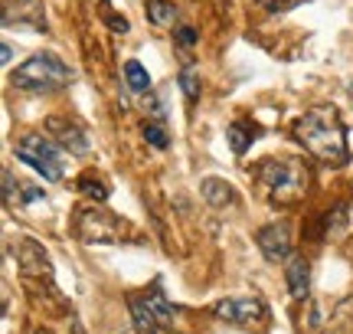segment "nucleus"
<instances>
[{
  "label": "nucleus",
  "instance_id": "nucleus-21",
  "mask_svg": "<svg viewBox=\"0 0 353 334\" xmlns=\"http://www.w3.org/2000/svg\"><path fill=\"white\" fill-rule=\"evenodd\" d=\"M174 37L180 46H193V43H196V30H193V26H180V30H174Z\"/></svg>",
  "mask_w": 353,
  "mask_h": 334
},
{
  "label": "nucleus",
  "instance_id": "nucleus-17",
  "mask_svg": "<svg viewBox=\"0 0 353 334\" xmlns=\"http://www.w3.org/2000/svg\"><path fill=\"white\" fill-rule=\"evenodd\" d=\"M176 82H180V89H183V95H187V102H196V99H200V79H196V72H193V66H187Z\"/></svg>",
  "mask_w": 353,
  "mask_h": 334
},
{
  "label": "nucleus",
  "instance_id": "nucleus-13",
  "mask_svg": "<svg viewBox=\"0 0 353 334\" xmlns=\"http://www.w3.org/2000/svg\"><path fill=\"white\" fill-rule=\"evenodd\" d=\"M200 190L203 197L210 200L213 206H229V204H236V190H232V184L229 180H219V177H206L200 184Z\"/></svg>",
  "mask_w": 353,
  "mask_h": 334
},
{
  "label": "nucleus",
  "instance_id": "nucleus-9",
  "mask_svg": "<svg viewBox=\"0 0 353 334\" xmlns=\"http://www.w3.org/2000/svg\"><path fill=\"white\" fill-rule=\"evenodd\" d=\"M46 135H50L59 148H65L69 155H85L88 151L85 131L79 128L76 121H69V118H50V121H46Z\"/></svg>",
  "mask_w": 353,
  "mask_h": 334
},
{
  "label": "nucleus",
  "instance_id": "nucleus-8",
  "mask_svg": "<svg viewBox=\"0 0 353 334\" xmlns=\"http://www.w3.org/2000/svg\"><path fill=\"white\" fill-rule=\"evenodd\" d=\"M255 243L262 249V256L268 262H281V259L291 256V223L288 219H281V223H268L259 230L255 236Z\"/></svg>",
  "mask_w": 353,
  "mask_h": 334
},
{
  "label": "nucleus",
  "instance_id": "nucleus-14",
  "mask_svg": "<svg viewBox=\"0 0 353 334\" xmlns=\"http://www.w3.org/2000/svg\"><path fill=\"white\" fill-rule=\"evenodd\" d=\"M17 26H30V30H46V13L39 0H20L17 3Z\"/></svg>",
  "mask_w": 353,
  "mask_h": 334
},
{
  "label": "nucleus",
  "instance_id": "nucleus-19",
  "mask_svg": "<svg viewBox=\"0 0 353 334\" xmlns=\"http://www.w3.org/2000/svg\"><path fill=\"white\" fill-rule=\"evenodd\" d=\"M144 141H148V144H154V148H161V151H164L167 144H170V138H167V131L161 128L157 121H148V125H144Z\"/></svg>",
  "mask_w": 353,
  "mask_h": 334
},
{
  "label": "nucleus",
  "instance_id": "nucleus-23",
  "mask_svg": "<svg viewBox=\"0 0 353 334\" xmlns=\"http://www.w3.org/2000/svg\"><path fill=\"white\" fill-rule=\"evenodd\" d=\"M33 334H46V331H33Z\"/></svg>",
  "mask_w": 353,
  "mask_h": 334
},
{
  "label": "nucleus",
  "instance_id": "nucleus-16",
  "mask_svg": "<svg viewBox=\"0 0 353 334\" xmlns=\"http://www.w3.org/2000/svg\"><path fill=\"white\" fill-rule=\"evenodd\" d=\"M125 82H128V89L131 92H148L151 89V76H148V69L141 63H125Z\"/></svg>",
  "mask_w": 353,
  "mask_h": 334
},
{
  "label": "nucleus",
  "instance_id": "nucleus-12",
  "mask_svg": "<svg viewBox=\"0 0 353 334\" xmlns=\"http://www.w3.org/2000/svg\"><path fill=\"white\" fill-rule=\"evenodd\" d=\"M255 138H259V125H252L249 118L232 121L229 131H226V141H229V148H232L236 155H245V151H249V144H252Z\"/></svg>",
  "mask_w": 353,
  "mask_h": 334
},
{
  "label": "nucleus",
  "instance_id": "nucleus-20",
  "mask_svg": "<svg viewBox=\"0 0 353 334\" xmlns=\"http://www.w3.org/2000/svg\"><path fill=\"white\" fill-rule=\"evenodd\" d=\"M101 17H105V20L112 23V30H114V33H128V30H131V26H128V20H125V17H114V13L108 10V3L101 7Z\"/></svg>",
  "mask_w": 353,
  "mask_h": 334
},
{
  "label": "nucleus",
  "instance_id": "nucleus-10",
  "mask_svg": "<svg viewBox=\"0 0 353 334\" xmlns=\"http://www.w3.org/2000/svg\"><path fill=\"white\" fill-rule=\"evenodd\" d=\"M17 259H20V269H23V275L30 279V275H46V279H52V269H50V256L43 253V246L33 243V239H20V246H17Z\"/></svg>",
  "mask_w": 353,
  "mask_h": 334
},
{
  "label": "nucleus",
  "instance_id": "nucleus-7",
  "mask_svg": "<svg viewBox=\"0 0 353 334\" xmlns=\"http://www.w3.org/2000/svg\"><path fill=\"white\" fill-rule=\"evenodd\" d=\"M216 318H223L229 324H242V328H252V324H262L268 318V308L259 298H223L216 302Z\"/></svg>",
  "mask_w": 353,
  "mask_h": 334
},
{
  "label": "nucleus",
  "instance_id": "nucleus-15",
  "mask_svg": "<svg viewBox=\"0 0 353 334\" xmlns=\"http://www.w3.org/2000/svg\"><path fill=\"white\" fill-rule=\"evenodd\" d=\"M148 20L154 26H170L176 20V7L167 0H148Z\"/></svg>",
  "mask_w": 353,
  "mask_h": 334
},
{
  "label": "nucleus",
  "instance_id": "nucleus-6",
  "mask_svg": "<svg viewBox=\"0 0 353 334\" xmlns=\"http://www.w3.org/2000/svg\"><path fill=\"white\" fill-rule=\"evenodd\" d=\"M76 233L82 243H121V236L131 233L125 219H118L114 213L92 206V210H79L76 217Z\"/></svg>",
  "mask_w": 353,
  "mask_h": 334
},
{
  "label": "nucleus",
  "instance_id": "nucleus-24",
  "mask_svg": "<svg viewBox=\"0 0 353 334\" xmlns=\"http://www.w3.org/2000/svg\"><path fill=\"white\" fill-rule=\"evenodd\" d=\"M7 3H10V0H7Z\"/></svg>",
  "mask_w": 353,
  "mask_h": 334
},
{
  "label": "nucleus",
  "instance_id": "nucleus-22",
  "mask_svg": "<svg viewBox=\"0 0 353 334\" xmlns=\"http://www.w3.org/2000/svg\"><path fill=\"white\" fill-rule=\"evenodd\" d=\"M0 52H3V56H0L3 63H10V59H13V46H10V43H3V50H0Z\"/></svg>",
  "mask_w": 353,
  "mask_h": 334
},
{
  "label": "nucleus",
  "instance_id": "nucleus-4",
  "mask_svg": "<svg viewBox=\"0 0 353 334\" xmlns=\"http://www.w3.org/2000/svg\"><path fill=\"white\" fill-rule=\"evenodd\" d=\"M17 157L30 164L37 170L43 180H59L63 177V151H59V144L46 138V135H23L20 141H17Z\"/></svg>",
  "mask_w": 353,
  "mask_h": 334
},
{
  "label": "nucleus",
  "instance_id": "nucleus-2",
  "mask_svg": "<svg viewBox=\"0 0 353 334\" xmlns=\"http://www.w3.org/2000/svg\"><path fill=\"white\" fill-rule=\"evenodd\" d=\"M259 180L265 187V197L278 206H291L304 200V193L311 187V170L298 157H268L259 167Z\"/></svg>",
  "mask_w": 353,
  "mask_h": 334
},
{
  "label": "nucleus",
  "instance_id": "nucleus-18",
  "mask_svg": "<svg viewBox=\"0 0 353 334\" xmlns=\"http://www.w3.org/2000/svg\"><path fill=\"white\" fill-rule=\"evenodd\" d=\"M79 187H82V193H85V197H92V200H108V187H105V184H101L99 177H92V174H85V177L79 180Z\"/></svg>",
  "mask_w": 353,
  "mask_h": 334
},
{
  "label": "nucleus",
  "instance_id": "nucleus-1",
  "mask_svg": "<svg viewBox=\"0 0 353 334\" xmlns=\"http://www.w3.org/2000/svg\"><path fill=\"white\" fill-rule=\"evenodd\" d=\"M298 141L304 144V151L321 161V164H347L350 161V144H347V128H343L341 115L334 105H317L311 112H304L294 125Z\"/></svg>",
  "mask_w": 353,
  "mask_h": 334
},
{
  "label": "nucleus",
  "instance_id": "nucleus-5",
  "mask_svg": "<svg viewBox=\"0 0 353 334\" xmlns=\"http://www.w3.org/2000/svg\"><path fill=\"white\" fill-rule=\"evenodd\" d=\"M128 305H131V318H134V324L148 334L151 331H170L174 322H176V308L167 302L161 285H151V292L134 295Z\"/></svg>",
  "mask_w": 353,
  "mask_h": 334
},
{
  "label": "nucleus",
  "instance_id": "nucleus-11",
  "mask_svg": "<svg viewBox=\"0 0 353 334\" xmlns=\"http://www.w3.org/2000/svg\"><path fill=\"white\" fill-rule=\"evenodd\" d=\"M285 279H288V292L291 298H307V288H311V269H307V259L304 256H291L288 266H285Z\"/></svg>",
  "mask_w": 353,
  "mask_h": 334
},
{
  "label": "nucleus",
  "instance_id": "nucleus-3",
  "mask_svg": "<svg viewBox=\"0 0 353 334\" xmlns=\"http://www.w3.org/2000/svg\"><path fill=\"white\" fill-rule=\"evenodd\" d=\"M69 82H72V69L56 52H37L23 66H17V72H13V86L30 92H52L69 86Z\"/></svg>",
  "mask_w": 353,
  "mask_h": 334
}]
</instances>
